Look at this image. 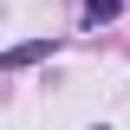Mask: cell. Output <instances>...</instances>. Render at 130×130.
<instances>
[{"label":"cell","instance_id":"obj_1","mask_svg":"<svg viewBox=\"0 0 130 130\" xmlns=\"http://www.w3.org/2000/svg\"><path fill=\"white\" fill-rule=\"evenodd\" d=\"M124 13V0H85V20H91V26H104V20H117Z\"/></svg>","mask_w":130,"mask_h":130},{"label":"cell","instance_id":"obj_2","mask_svg":"<svg viewBox=\"0 0 130 130\" xmlns=\"http://www.w3.org/2000/svg\"><path fill=\"white\" fill-rule=\"evenodd\" d=\"M46 52H52V46L39 39V46H20V52H7V65H32V59H46Z\"/></svg>","mask_w":130,"mask_h":130}]
</instances>
